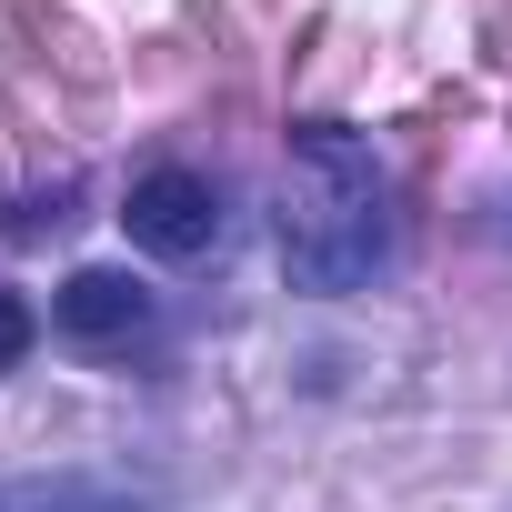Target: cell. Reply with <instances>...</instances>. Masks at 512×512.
Masks as SVG:
<instances>
[{
	"instance_id": "obj_1",
	"label": "cell",
	"mask_w": 512,
	"mask_h": 512,
	"mask_svg": "<svg viewBox=\"0 0 512 512\" xmlns=\"http://www.w3.org/2000/svg\"><path fill=\"white\" fill-rule=\"evenodd\" d=\"M382 262V171L372 141L342 121L292 131V191H282V272L302 292H352Z\"/></svg>"
},
{
	"instance_id": "obj_2",
	"label": "cell",
	"mask_w": 512,
	"mask_h": 512,
	"mask_svg": "<svg viewBox=\"0 0 512 512\" xmlns=\"http://www.w3.org/2000/svg\"><path fill=\"white\" fill-rule=\"evenodd\" d=\"M121 221H131V241H141V251H161V262H191V251L221 231V201H211V181H201V171H151V181H131Z\"/></svg>"
},
{
	"instance_id": "obj_3",
	"label": "cell",
	"mask_w": 512,
	"mask_h": 512,
	"mask_svg": "<svg viewBox=\"0 0 512 512\" xmlns=\"http://www.w3.org/2000/svg\"><path fill=\"white\" fill-rule=\"evenodd\" d=\"M51 312H61V332H81V342H111V332H141V312H151V292L131 282V272H71L61 292H51Z\"/></svg>"
},
{
	"instance_id": "obj_4",
	"label": "cell",
	"mask_w": 512,
	"mask_h": 512,
	"mask_svg": "<svg viewBox=\"0 0 512 512\" xmlns=\"http://www.w3.org/2000/svg\"><path fill=\"white\" fill-rule=\"evenodd\" d=\"M31 332H41V322H31V302H21V292H0V372L31 352Z\"/></svg>"
}]
</instances>
